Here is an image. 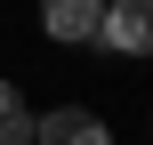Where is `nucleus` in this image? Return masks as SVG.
<instances>
[{
  "instance_id": "obj_1",
  "label": "nucleus",
  "mask_w": 153,
  "mask_h": 145,
  "mask_svg": "<svg viewBox=\"0 0 153 145\" xmlns=\"http://www.w3.org/2000/svg\"><path fill=\"white\" fill-rule=\"evenodd\" d=\"M97 48L153 57V0H105V32H97Z\"/></svg>"
},
{
  "instance_id": "obj_4",
  "label": "nucleus",
  "mask_w": 153,
  "mask_h": 145,
  "mask_svg": "<svg viewBox=\"0 0 153 145\" xmlns=\"http://www.w3.org/2000/svg\"><path fill=\"white\" fill-rule=\"evenodd\" d=\"M0 137H32V121H24V97L0 81Z\"/></svg>"
},
{
  "instance_id": "obj_2",
  "label": "nucleus",
  "mask_w": 153,
  "mask_h": 145,
  "mask_svg": "<svg viewBox=\"0 0 153 145\" xmlns=\"http://www.w3.org/2000/svg\"><path fill=\"white\" fill-rule=\"evenodd\" d=\"M40 24H48V40H65V48H97L105 0H40Z\"/></svg>"
},
{
  "instance_id": "obj_3",
  "label": "nucleus",
  "mask_w": 153,
  "mask_h": 145,
  "mask_svg": "<svg viewBox=\"0 0 153 145\" xmlns=\"http://www.w3.org/2000/svg\"><path fill=\"white\" fill-rule=\"evenodd\" d=\"M32 145H113V129L89 113V105H56L32 121Z\"/></svg>"
},
{
  "instance_id": "obj_5",
  "label": "nucleus",
  "mask_w": 153,
  "mask_h": 145,
  "mask_svg": "<svg viewBox=\"0 0 153 145\" xmlns=\"http://www.w3.org/2000/svg\"><path fill=\"white\" fill-rule=\"evenodd\" d=\"M0 145H32V137H0Z\"/></svg>"
}]
</instances>
